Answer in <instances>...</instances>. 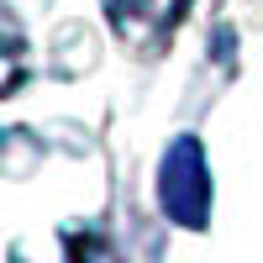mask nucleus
I'll return each mask as SVG.
<instances>
[{
  "mask_svg": "<svg viewBox=\"0 0 263 263\" xmlns=\"http://www.w3.org/2000/svg\"><path fill=\"white\" fill-rule=\"evenodd\" d=\"M158 195H163V211L179 227H200L205 221L211 179H205V158H200V142H195V137H179L168 147L163 174H158Z\"/></svg>",
  "mask_w": 263,
  "mask_h": 263,
  "instance_id": "obj_1",
  "label": "nucleus"
}]
</instances>
